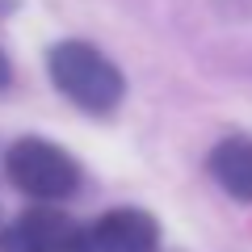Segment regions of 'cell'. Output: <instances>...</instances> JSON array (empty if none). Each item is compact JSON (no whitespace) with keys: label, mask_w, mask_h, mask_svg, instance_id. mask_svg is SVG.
I'll return each mask as SVG.
<instances>
[{"label":"cell","mask_w":252,"mask_h":252,"mask_svg":"<svg viewBox=\"0 0 252 252\" xmlns=\"http://www.w3.org/2000/svg\"><path fill=\"white\" fill-rule=\"evenodd\" d=\"M46 72H51L55 89L63 97L72 105L89 109V114H114L122 105L126 80L93 42H80V38L55 42L51 55H46Z\"/></svg>","instance_id":"6da1fadb"},{"label":"cell","mask_w":252,"mask_h":252,"mask_svg":"<svg viewBox=\"0 0 252 252\" xmlns=\"http://www.w3.org/2000/svg\"><path fill=\"white\" fill-rule=\"evenodd\" d=\"M4 172L9 181L30 193V198H42V202H59V198H72L80 189V164L63 152L59 143L51 139H17V143L4 152Z\"/></svg>","instance_id":"7a4b0ae2"},{"label":"cell","mask_w":252,"mask_h":252,"mask_svg":"<svg viewBox=\"0 0 252 252\" xmlns=\"http://www.w3.org/2000/svg\"><path fill=\"white\" fill-rule=\"evenodd\" d=\"M160 248V227L147 210H109L97 223L84 227L80 252H156Z\"/></svg>","instance_id":"3957f363"},{"label":"cell","mask_w":252,"mask_h":252,"mask_svg":"<svg viewBox=\"0 0 252 252\" xmlns=\"http://www.w3.org/2000/svg\"><path fill=\"white\" fill-rule=\"evenodd\" d=\"M84 227L55 210H26L0 231V252H80Z\"/></svg>","instance_id":"277c9868"},{"label":"cell","mask_w":252,"mask_h":252,"mask_svg":"<svg viewBox=\"0 0 252 252\" xmlns=\"http://www.w3.org/2000/svg\"><path fill=\"white\" fill-rule=\"evenodd\" d=\"M206 168H210V177L219 181V189H223L227 198L252 202V139L248 135H231L223 143H215Z\"/></svg>","instance_id":"5b68a950"},{"label":"cell","mask_w":252,"mask_h":252,"mask_svg":"<svg viewBox=\"0 0 252 252\" xmlns=\"http://www.w3.org/2000/svg\"><path fill=\"white\" fill-rule=\"evenodd\" d=\"M9 80H13V67L4 59V51H0V89H9Z\"/></svg>","instance_id":"8992f818"}]
</instances>
